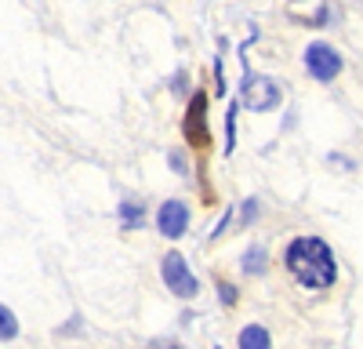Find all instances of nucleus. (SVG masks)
Here are the masks:
<instances>
[{
  "mask_svg": "<svg viewBox=\"0 0 363 349\" xmlns=\"http://www.w3.org/2000/svg\"><path fill=\"white\" fill-rule=\"evenodd\" d=\"M244 102L255 109V113H265L272 106H280V87L272 84L269 77H247L244 84Z\"/></svg>",
  "mask_w": 363,
  "mask_h": 349,
  "instance_id": "nucleus-4",
  "label": "nucleus"
},
{
  "mask_svg": "<svg viewBox=\"0 0 363 349\" xmlns=\"http://www.w3.org/2000/svg\"><path fill=\"white\" fill-rule=\"evenodd\" d=\"M160 273H164V284L171 287V295H178V299H193L196 291H200L196 277L189 273V266H186V258H182L178 251H171V255L164 258V266H160Z\"/></svg>",
  "mask_w": 363,
  "mask_h": 349,
  "instance_id": "nucleus-2",
  "label": "nucleus"
},
{
  "mask_svg": "<svg viewBox=\"0 0 363 349\" xmlns=\"http://www.w3.org/2000/svg\"><path fill=\"white\" fill-rule=\"evenodd\" d=\"M244 270H247V273H265V251H262V248L247 251V258H244Z\"/></svg>",
  "mask_w": 363,
  "mask_h": 349,
  "instance_id": "nucleus-10",
  "label": "nucleus"
},
{
  "mask_svg": "<svg viewBox=\"0 0 363 349\" xmlns=\"http://www.w3.org/2000/svg\"><path fill=\"white\" fill-rule=\"evenodd\" d=\"M218 295H222V302H236V291H233V284H222V291H218Z\"/></svg>",
  "mask_w": 363,
  "mask_h": 349,
  "instance_id": "nucleus-11",
  "label": "nucleus"
},
{
  "mask_svg": "<svg viewBox=\"0 0 363 349\" xmlns=\"http://www.w3.org/2000/svg\"><path fill=\"white\" fill-rule=\"evenodd\" d=\"M18 335V320L8 306H0V342H11Z\"/></svg>",
  "mask_w": 363,
  "mask_h": 349,
  "instance_id": "nucleus-9",
  "label": "nucleus"
},
{
  "mask_svg": "<svg viewBox=\"0 0 363 349\" xmlns=\"http://www.w3.org/2000/svg\"><path fill=\"white\" fill-rule=\"evenodd\" d=\"M120 218H124V229H138L142 226V204L124 200V204H120Z\"/></svg>",
  "mask_w": 363,
  "mask_h": 349,
  "instance_id": "nucleus-8",
  "label": "nucleus"
},
{
  "mask_svg": "<svg viewBox=\"0 0 363 349\" xmlns=\"http://www.w3.org/2000/svg\"><path fill=\"white\" fill-rule=\"evenodd\" d=\"M203 113H207V95H193L189 102V116H186V138L193 145H207V124H203Z\"/></svg>",
  "mask_w": 363,
  "mask_h": 349,
  "instance_id": "nucleus-6",
  "label": "nucleus"
},
{
  "mask_svg": "<svg viewBox=\"0 0 363 349\" xmlns=\"http://www.w3.org/2000/svg\"><path fill=\"white\" fill-rule=\"evenodd\" d=\"M157 226H160V233H164V237L178 240L182 233L189 229V208H186L182 200H167L164 208L157 211Z\"/></svg>",
  "mask_w": 363,
  "mask_h": 349,
  "instance_id": "nucleus-5",
  "label": "nucleus"
},
{
  "mask_svg": "<svg viewBox=\"0 0 363 349\" xmlns=\"http://www.w3.org/2000/svg\"><path fill=\"white\" fill-rule=\"evenodd\" d=\"M287 270H291V277L301 287H309V291H323V287L335 284V277H338L335 255H330V248L320 237H298V240H291V248H287Z\"/></svg>",
  "mask_w": 363,
  "mask_h": 349,
  "instance_id": "nucleus-1",
  "label": "nucleus"
},
{
  "mask_svg": "<svg viewBox=\"0 0 363 349\" xmlns=\"http://www.w3.org/2000/svg\"><path fill=\"white\" fill-rule=\"evenodd\" d=\"M240 345H244V349H265L269 345V331L258 328V324H251V328L240 331Z\"/></svg>",
  "mask_w": 363,
  "mask_h": 349,
  "instance_id": "nucleus-7",
  "label": "nucleus"
},
{
  "mask_svg": "<svg viewBox=\"0 0 363 349\" xmlns=\"http://www.w3.org/2000/svg\"><path fill=\"white\" fill-rule=\"evenodd\" d=\"M306 70L320 80V84H330L338 73H342V55L330 48V44H313L306 51Z\"/></svg>",
  "mask_w": 363,
  "mask_h": 349,
  "instance_id": "nucleus-3",
  "label": "nucleus"
}]
</instances>
